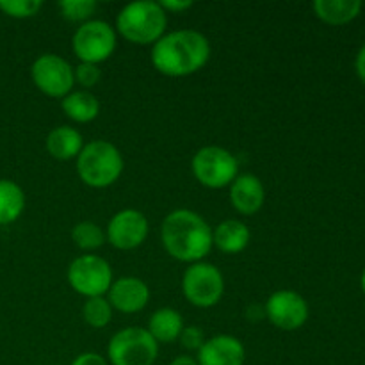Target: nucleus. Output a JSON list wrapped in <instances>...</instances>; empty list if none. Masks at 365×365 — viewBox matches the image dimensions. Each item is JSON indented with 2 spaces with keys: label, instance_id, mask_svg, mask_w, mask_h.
<instances>
[{
  "label": "nucleus",
  "instance_id": "obj_1",
  "mask_svg": "<svg viewBox=\"0 0 365 365\" xmlns=\"http://www.w3.org/2000/svg\"><path fill=\"white\" fill-rule=\"evenodd\" d=\"M209 59V39L192 29L168 32L152 48V64L168 77H187L196 73Z\"/></svg>",
  "mask_w": 365,
  "mask_h": 365
},
{
  "label": "nucleus",
  "instance_id": "obj_2",
  "mask_svg": "<svg viewBox=\"0 0 365 365\" xmlns=\"http://www.w3.org/2000/svg\"><path fill=\"white\" fill-rule=\"evenodd\" d=\"M163 246L180 262H202L212 248V230L209 223L191 209H177L168 214L160 227Z\"/></svg>",
  "mask_w": 365,
  "mask_h": 365
},
{
  "label": "nucleus",
  "instance_id": "obj_3",
  "mask_svg": "<svg viewBox=\"0 0 365 365\" xmlns=\"http://www.w3.org/2000/svg\"><path fill=\"white\" fill-rule=\"evenodd\" d=\"M168 27V13L153 0H135L118 13L116 29L134 45H155Z\"/></svg>",
  "mask_w": 365,
  "mask_h": 365
},
{
  "label": "nucleus",
  "instance_id": "obj_4",
  "mask_svg": "<svg viewBox=\"0 0 365 365\" xmlns=\"http://www.w3.org/2000/svg\"><path fill=\"white\" fill-rule=\"evenodd\" d=\"M123 157L109 141L96 139L88 143L77 157V173L86 185L106 189L113 185L123 171Z\"/></svg>",
  "mask_w": 365,
  "mask_h": 365
},
{
  "label": "nucleus",
  "instance_id": "obj_5",
  "mask_svg": "<svg viewBox=\"0 0 365 365\" xmlns=\"http://www.w3.org/2000/svg\"><path fill=\"white\" fill-rule=\"evenodd\" d=\"M159 356V342L146 328L130 327L118 331L107 344L110 365H153Z\"/></svg>",
  "mask_w": 365,
  "mask_h": 365
},
{
  "label": "nucleus",
  "instance_id": "obj_6",
  "mask_svg": "<svg viewBox=\"0 0 365 365\" xmlns=\"http://www.w3.org/2000/svg\"><path fill=\"white\" fill-rule=\"evenodd\" d=\"M191 170L196 180L209 189H223L237 178L239 164L234 153L221 146H203L195 153Z\"/></svg>",
  "mask_w": 365,
  "mask_h": 365
},
{
  "label": "nucleus",
  "instance_id": "obj_7",
  "mask_svg": "<svg viewBox=\"0 0 365 365\" xmlns=\"http://www.w3.org/2000/svg\"><path fill=\"white\" fill-rule=\"evenodd\" d=\"M182 291L191 305L198 309H210L223 298L225 278L214 264L195 262L185 269Z\"/></svg>",
  "mask_w": 365,
  "mask_h": 365
},
{
  "label": "nucleus",
  "instance_id": "obj_8",
  "mask_svg": "<svg viewBox=\"0 0 365 365\" xmlns=\"http://www.w3.org/2000/svg\"><path fill=\"white\" fill-rule=\"evenodd\" d=\"M68 284L86 298H96L109 292L113 285V267L98 255L77 257L68 267Z\"/></svg>",
  "mask_w": 365,
  "mask_h": 365
},
{
  "label": "nucleus",
  "instance_id": "obj_9",
  "mask_svg": "<svg viewBox=\"0 0 365 365\" xmlns=\"http://www.w3.org/2000/svg\"><path fill=\"white\" fill-rule=\"evenodd\" d=\"M71 45L81 63L98 66L113 56L116 48V31L103 20H88L75 31Z\"/></svg>",
  "mask_w": 365,
  "mask_h": 365
},
{
  "label": "nucleus",
  "instance_id": "obj_10",
  "mask_svg": "<svg viewBox=\"0 0 365 365\" xmlns=\"http://www.w3.org/2000/svg\"><path fill=\"white\" fill-rule=\"evenodd\" d=\"M31 77L36 88L52 98H64L73 89V68L57 53H43L32 63Z\"/></svg>",
  "mask_w": 365,
  "mask_h": 365
},
{
  "label": "nucleus",
  "instance_id": "obj_11",
  "mask_svg": "<svg viewBox=\"0 0 365 365\" xmlns=\"http://www.w3.org/2000/svg\"><path fill=\"white\" fill-rule=\"evenodd\" d=\"M264 316L280 330L294 331L309 321V303L296 291H277L267 298Z\"/></svg>",
  "mask_w": 365,
  "mask_h": 365
},
{
  "label": "nucleus",
  "instance_id": "obj_12",
  "mask_svg": "<svg viewBox=\"0 0 365 365\" xmlns=\"http://www.w3.org/2000/svg\"><path fill=\"white\" fill-rule=\"evenodd\" d=\"M148 235V220L138 209H123L110 217L106 237L116 250H135Z\"/></svg>",
  "mask_w": 365,
  "mask_h": 365
},
{
  "label": "nucleus",
  "instance_id": "obj_13",
  "mask_svg": "<svg viewBox=\"0 0 365 365\" xmlns=\"http://www.w3.org/2000/svg\"><path fill=\"white\" fill-rule=\"evenodd\" d=\"M246 349L234 335H216L198 349V365H245Z\"/></svg>",
  "mask_w": 365,
  "mask_h": 365
},
{
  "label": "nucleus",
  "instance_id": "obj_14",
  "mask_svg": "<svg viewBox=\"0 0 365 365\" xmlns=\"http://www.w3.org/2000/svg\"><path fill=\"white\" fill-rule=\"evenodd\" d=\"M109 303L123 314H135L148 305L150 289L135 277H125L113 282L109 289Z\"/></svg>",
  "mask_w": 365,
  "mask_h": 365
},
{
  "label": "nucleus",
  "instance_id": "obj_15",
  "mask_svg": "<svg viewBox=\"0 0 365 365\" xmlns=\"http://www.w3.org/2000/svg\"><path fill=\"white\" fill-rule=\"evenodd\" d=\"M230 202L239 214L253 216L262 209L266 202V189L255 175H237L230 184Z\"/></svg>",
  "mask_w": 365,
  "mask_h": 365
},
{
  "label": "nucleus",
  "instance_id": "obj_16",
  "mask_svg": "<svg viewBox=\"0 0 365 365\" xmlns=\"http://www.w3.org/2000/svg\"><path fill=\"white\" fill-rule=\"evenodd\" d=\"M82 148H84L82 134L68 125H61L46 135V150L57 160L77 159Z\"/></svg>",
  "mask_w": 365,
  "mask_h": 365
},
{
  "label": "nucleus",
  "instance_id": "obj_17",
  "mask_svg": "<svg viewBox=\"0 0 365 365\" xmlns=\"http://www.w3.org/2000/svg\"><path fill=\"white\" fill-rule=\"evenodd\" d=\"M252 232L242 221L225 220L212 230V242L223 253H241L250 245Z\"/></svg>",
  "mask_w": 365,
  "mask_h": 365
},
{
  "label": "nucleus",
  "instance_id": "obj_18",
  "mask_svg": "<svg viewBox=\"0 0 365 365\" xmlns=\"http://www.w3.org/2000/svg\"><path fill=\"white\" fill-rule=\"evenodd\" d=\"M362 7L360 0H316L314 13L328 25H346L359 16Z\"/></svg>",
  "mask_w": 365,
  "mask_h": 365
},
{
  "label": "nucleus",
  "instance_id": "obj_19",
  "mask_svg": "<svg viewBox=\"0 0 365 365\" xmlns=\"http://www.w3.org/2000/svg\"><path fill=\"white\" fill-rule=\"evenodd\" d=\"M146 330L157 342L170 344V342H175L180 337L182 330H184V319H182L178 310L164 307V309L155 310L152 314Z\"/></svg>",
  "mask_w": 365,
  "mask_h": 365
},
{
  "label": "nucleus",
  "instance_id": "obj_20",
  "mask_svg": "<svg viewBox=\"0 0 365 365\" xmlns=\"http://www.w3.org/2000/svg\"><path fill=\"white\" fill-rule=\"evenodd\" d=\"M61 107H63L64 114L77 123H89L100 113V102L96 95H93L91 91H86V89L71 91L70 95L64 96L61 100Z\"/></svg>",
  "mask_w": 365,
  "mask_h": 365
},
{
  "label": "nucleus",
  "instance_id": "obj_21",
  "mask_svg": "<svg viewBox=\"0 0 365 365\" xmlns=\"http://www.w3.org/2000/svg\"><path fill=\"white\" fill-rule=\"evenodd\" d=\"M25 209V192L20 185L7 178H0V225H11Z\"/></svg>",
  "mask_w": 365,
  "mask_h": 365
},
{
  "label": "nucleus",
  "instance_id": "obj_22",
  "mask_svg": "<svg viewBox=\"0 0 365 365\" xmlns=\"http://www.w3.org/2000/svg\"><path fill=\"white\" fill-rule=\"evenodd\" d=\"M71 239H73L75 246L84 252H93V250L102 248L103 242L107 241L106 232L93 221H81L71 230Z\"/></svg>",
  "mask_w": 365,
  "mask_h": 365
},
{
  "label": "nucleus",
  "instance_id": "obj_23",
  "mask_svg": "<svg viewBox=\"0 0 365 365\" xmlns=\"http://www.w3.org/2000/svg\"><path fill=\"white\" fill-rule=\"evenodd\" d=\"M82 317L89 327L100 330V328H106L113 319V307H110L109 299L103 296L88 298L82 307Z\"/></svg>",
  "mask_w": 365,
  "mask_h": 365
},
{
  "label": "nucleus",
  "instance_id": "obj_24",
  "mask_svg": "<svg viewBox=\"0 0 365 365\" xmlns=\"http://www.w3.org/2000/svg\"><path fill=\"white\" fill-rule=\"evenodd\" d=\"M59 7L64 20L82 21L84 24L96 11V2L95 0H63Z\"/></svg>",
  "mask_w": 365,
  "mask_h": 365
},
{
  "label": "nucleus",
  "instance_id": "obj_25",
  "mask_svg": "<svg viewBox=\"0 0 365 365\" xmlns=\"http://www.w3.org/2000/svg\"><path fill=\"white\" fill-rule=\"evenodd\" d=\"M41 7V0H0V11L11 18H31Z\"/></svg>",
  "mask_w": 365,
  "mask_h": 365
},
{
  "label": "nucleus",
  "instance_id": "obj_26",
  "mask_svg": "<svg viewBox=\"0 0 365 365\" xmlns=\"http://www.w3.org/2000/svg\"><path fill=\"white\" fill-rule=\"evenodd\" d=\"M73 77L75 82H78V84H81L82 88H86V91H88V89L95 88V86L98 84L102 73H100V68L96 66V64L81 63L73 70Z\"/></svg>",
  "mask_w": 365,
  "mask_h": 365
},
{
  "label": "nucleus",
  "instance_id": "obj_27",
  "mask_svg": "<svg viewBox=\"0 0 365 365\" xmlns=\"http://www.w3.org/2000/svg\"><path fill=\"white\" fill-rule=\"evenodd\" d=\"M178 341H180V344L184 346L185 349H189V351H198L203 346V342H205V334H203L202 328L187 327L182 330Z\"/></svg>",
  "mask_w": 365,
  "mask_h": 365
},
{
  "label": "nucleus",
  "instance_id": "obj_28",
  "mask_svg": "<svg viewBox=\"0 0 365 365\" xmlns=\"http://www.w3.org/2000/svg\"><path fill=\"white\" fill-rule=\"evenodd\" d=\"M159 4L166 13H182L192 7V0H160Z\"/></svg>",
  "mask_w": 365,
  "mask_h": 365
},
{
  "label": "nucleus",
  "instance_id": "obj_29",
  "mask_svg": "<svg viewBox=\"0 0 365 365\" xmlns=\"http://www.w3.org/2000/svg\"><path fill=\"white\" fill-rule=\"evenodd\" d=\"M71 365H109L106 359H103L102 355H98V353H82V355H78L77 359L71 362Z\"/></svg>",
  "mask_w": 365,
  "mask_h": 365
},
{
  "label": "nucleus",
  "instance_id": "obj_30",
  "mask_svg": "<svg viewBox=\"0 0 365 365\" xmlns=\"http://www.w3.org/2000/svg\"><path fill=\"white\" fill-rule=\"evenodd\" d=\"M355 70H356V75H359L360 81L365 84V45L359 50V53H356Z\"/></svg>",
  "mask_w": 365,
  "mask_h": 365
},
{
  "label": "nucleus",
  "instance_id": "obj_31",
  "mask_svg": "<svg viewBox=\"0 0 365 365\" xmlns=\"http://www.w3.org/2000/svg\"><path fill=\"white\" fill-rule=\"evenodd\" d=\"M170 365H198V362H196L192 356L182 355V356H177V359H175Z\"/></svg>",
  "mask_w": 365,
  "mask_h": 365
},
{
  "label": "nucleus",
  "instance_id": "obj_32",
  "mask_svg": "<svg viewBox=\"0 0 365 365\" xmlns=\"http://www.w3.org/2000/svg\"><path fill=\"white\" fill-rule=\"evenodd\" d=\"M360 287H362V291H364V294H365V267H364V271H362V277H360Z\"/></svg>",
  "mask_w": 365,
  "mask_h": 365
}]
</instances>
